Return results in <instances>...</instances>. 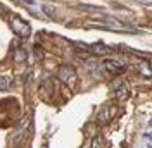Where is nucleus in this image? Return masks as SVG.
<instances>
[{
	"instance_id": "1",
	"label": "nucleus",
	"mask_w": 152,
	"mask_h": 148,
	"mask_svg": "<svg viewBox=\"0 0 152 148\" xmlns=\"http://www.w3.org/2000/svg\"><path fill=\"white\" fill-rule=\"evenodd\" d=\"M10 24H12V29H14V33L19 35V36H29V33H31V28H29V24L26 21H23L21 17H12L10 19Z\"/></svg>"
},
{
	"instance_id": "2",
	"label": "nucleus",
	"mask_w": 152,
	"mask_h": 148,
	"mask_svg": "<svg viewBox=\"0 0 152 148\" xmlns=\"http://www.w3.org/2000/svg\"><path fill=\"white\" fill-rule=\"evenodd\" d=\"M76 45L81 46V48H85L88 52H92L95 55H109V54H113V48L111 46L104 45V43H94V45H85V43H80V41H76Z\"/></svg>"
},
{
	"instance_id": "3",
	"label": "nucleus",
	"mask_w": 152,
	"mask_h": 148,
	"mask_svg": "<svg viewBox=\"0 0 152 148\" xmlns=\"http://www.w3.org/2000/svg\"><path fill=\"white\" fill-rule=\"evenodd\" d=\"M57 78L66 84H75L76 81H78L76 71L73 69V67H69V65H62V67L59 69V73H57Z\"/></svg>"
},
{
	"instance_id": "4",
	"label": "nucleus",
	"mask_w": 152,
	"mask_h": 148,
	"mask_svg": "<svg viewBox=\"0 0 152 148\" xmlns=\"http://www.w3.org/2000/svg\"><path fill=\"white\" fill-rule=\"evenodd\" d=\"M116 110H118V109H116L114 105H109V107H104L102 110H99V115H97L99 122H100V124H109V122L113 120Z\"/></svg>"
},
{
	"instance_id": "5",
	"label": "nucleus",
	"mask_w": 152,
	"mask_h": 148,
	"mask_svg": "<svg viewBox=\"0 0 152 148\" xmlns=\"http://www.w3.org/2000/svg\"><path fill=\"white\" fill-rule=\"evenodd\" d=\"M104 67L109 73H114V74H119L124 69L123 62H119V60H116V59H107V60H104Z\"/></svg>"
},
{
	"instance_id": "6",
	"label": "nucleus",
	"mask_w": 152,
	"mask_h": 148,
	"mask_svg": "<svg viewBox=\"0 0 152 148\" xmlns=\"http://www.w3.org/2000/svg\"><path fill=\"white\" fill-rule=\"evenodd\" d=\"M26 59H28V54H26L24 48H18V50L14 52V60H16V62H24Z\"/></svg>"
},
{
	"instance_id": "7",
	"label": "nucleus",
	"mask_w": 152,
	"mask_h": 148,
	"mask_svg": "<svg viewBox=\"0 0 152 148\" xmlns=\"http://www.w3.org/2000/svg\"><path fill=\"white\" fill-rule=\"evenodd\" d=\"M116 96H118L119 100H123V98L128 96V88H126V84H121V86L116 88Z\"/></svg>"
},
{
	"instance_id": "8",
	"label": "nucleus",
	"mask_w": 152,
	"mask_h": 148,
	"mask_svg": "<svg viewBox=\"0 0 152 148\" xmlns=\"http://www.w3.org/2000/svg\"><path fill=\"white\" fill-rule=\"evenodd\" d=\"M142 71V74L145 76V78H151V65H149V59H145V64H143V67L140 69Z\"/></svg>"
},
{
	"instance_id": "9",
	"label": "nucleus",
	"mask_w": 152,
	"mask_h": 148,
	"mask_svg": "<svg viewBox=\"0 0 152 148\" xmlns=\"http://www.w3.org/2000/svg\"><path fill=\"white\" fill-rule=\"evenodd\" d=\"M9 88H10L9 78H0V90H9Z\"/></svg>"
},
{
	"instance_id": "10",
	"label": "nucleus",
	"mask_w": 152,
	"mask_h": 148,
	"mask_svg": "<svg viewBox=\"0 0 152 148\" xmlns=\"http://www.w3.org/2000/svg\"><path fill=\"white\" fill-rule=\"evenodd\" d=\"M42 10L47 12L48 17H54V7H52V5H42Z\"/></svg>"
},
{
	"instance_id": "11",
	"label": "nucleus",
	"mask_w": 152,
	"mask_h": 148,
	"mask_svg": "<svg viewBox=\"0 0 152 148\" xmlns=\"http://www.w3.org/2000/svg\"><path fill=\"white\" fill-rule=\"evenodd\" d=\"M21 2H24V4H28V5H35V4H37L35 0H21Z\"/></svg>"
}]
</instances>
